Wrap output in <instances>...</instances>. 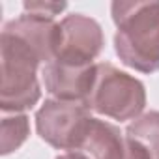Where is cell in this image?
<instances>
[{
	"label": "cell",
	"mask_w": 159,
	"mask_h": 159,
	"mask_svg": "<svg viewBox=\"0 0 159 159\" xmlns=\"http://www.w3.org/2000/svg\"><path fill=\"white\" fill-rule=\"evenodd\" d=\"M114 51L140 73L159 71V2H112Z\"/></svg>",
	"instance_id": "6da1fadb"
},
{
	"label": "cell",
	"mask_w": 159,
	"mask_h": 159,
	"mask_svg": "<svg viewBox=\"0 0 159 159\" xmlns=\"http://www.w3.org/2000/svg\"><path fill=\"white\" fill-rule=\"evenodd\" d=\"M39 54L21 38L2 30L0 34V66H2V86H0V109L8 112H23L32 109L41 98L38 81Z\"/></svg>",
	"instance_id": "7a4b0ae2"
},
{
	"label": "cell",
	"mask_w": 159,
	"mask_h": 159,
	"mask_svg": "<svg viewBox=\"0 0 159 159\" xmlns=\"http://www.w3.org/2000/svg\"><path fill=\"white\" fill-rule=\"evenodd\" d=\"M86 107L111 120H135L146 107V88L129 73L120 71L109 62H101L96 66V79Z\"/></svg>",
	"instance_id": "3957f363"
},
{
	"label": "cell",
	"mask_w": 159,
	"mask_h": 159,
	"mask_svg": "<svg viewBox=\"0 0 159 159\" xmlns=\"http://www.w3.org/2000/svg\"><path fill=\"white\" fill-rule=\"evenodd\" d=\"M92 120L86 103L47 99L36 112V129L41 140L56 150L81 152Z\"/></svg>",
	"instance_id": "277c9868"
},
{
	"label": "cell",
	"mask_w": 159,
	"mask_h": 159,
	"mask_svg": "<svg viewBox=\"0 0 159 159\" xmlns=\"http://www.w3.org/2000/svg\"><path fill=\"white\" fill-rule=\"evenodd\" d=\"M60 28L62 38L56 58L73 64H94L105 45L99 23L83 13H71L60 21Z\"/></svg>",
	"instance_id": "5b68a950"
},
{
	"label": "cell",
	"mask_w": 159,
	"mask_h": 159,
	"mask_svg": "<svg viewBox=\"0 0 159 159\" xmlns=\"http://www.w3.org/2000/svg\"><path fill=\"white\" fill-rule=\"evenodd\" d=\"M96 66L98 64H73L56 58L43 67L45 90L52 99L86 103L96 79Z\"/></svg>",
	"instance_id": "8992f818"
},
{
	"label": "cell",
	"mask_w": 159,
	"mask_h": 159,
	"mask_svg": "<svg viewBox=\"0 0 159 159\" xmlns=\"http://www.w3.org/2000/svg\"><path fill=\"white\" fill-rule=\"evenodd\" d=\"M81 152L90 159H152L150 153L137 140L124 135L120 127L98 118L92 120Z\"/></svg>",
	"instance_id": "52a82bcc"
},
{
	"label": "cell",
	"mask_w": 159,
	"mask_h": 159,
	"mask_svg": "<svg viewBox=\"0 0 159 159\" xmlns=\"http://www.w3.org/2000/svg\"><path fill=\"white\" fill-rule=\"evenodd\" d=\"M2 30L21 38L26 45H30L39 54L45 66L56 58L60 38H62V28H60V23H56L54 19L23 13L21 17L6 23Z\"/></svg>",
	"instance_id": "ba28073f"
},
{
	"label": "cell",
	"mask_w": 159,
	"mask_h": 159,
	"mask_svg": "<svg viewBox=\"0 0 159 159\" xmlns=\"http://www.w3.org/2000/svg\"><path fill=\"white\" fill-rule=\"evenodd\" d=\"M125 135L137 140L152 159H159V111H150L135 118L127 125Z\"/></svg>",
	"instance_id": "9c48e42d"
},
{
	"label": "cell",
	"mask_w": 159,
	"mask_h": 159,
	"mask_svg": "<svg viewBox=\"0 0 159 159\" xmlns=\"http://www.w3.org/2000/svg\"><path fill=\"white\" fill-rule=\"evenodd\" d=\"M0 152L8 155L23 146V142L30 135V122L28 116L23 112H11L2 116V127H0Z\"/></svg>",
	"instance_id": "30bf717a"
},
{
	"label": "cell",
	"mask_w": 159,
	"mask_h": 159,
	"mask_svg": "<svg viewBox=\"0 0 159 159\" xmlns=\"http://www.w3.org/2000/svg\"><path fill=\"white\" fill-rule=\"evenodd\" d=\"M66 8H67L66 2H25L23 4L25 13L39 15V17H47V19H54Z\"/></svg>",
	"instance_id": "8fae6325"
},
{
	"label": "cell",
	"mask_w": 159,
	"mask_h": 159,
	"mask_svg": "<svg viewBox=\"0 0 159 159\" xmlns=\"http://www.w3.org/2000/svg\"><path fill=\"white\" fill-rule=\"evenodd\" d=\"M56 159H90V157L83 152H66V153L58 155Z\"/></svg>",
	"instance_id": "7c38bea8"
}]
</instances>
